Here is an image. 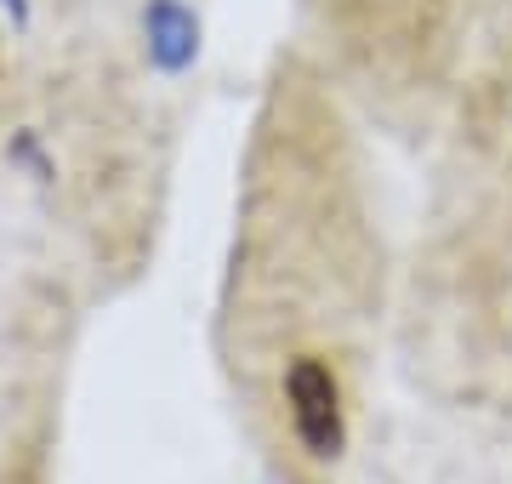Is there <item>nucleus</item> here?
<instances>
[{
	"instance_id": "nucleus-2",
	"label": "nucleus",
	"mask_w": 512,
	"mask_h": 484,
	"mask_svg": "<svg viewBox=\"0 0 512 484\" xmlns=\"http://www.w3.org/2000/svg\"><path fill=\"white\" fill-rule=\"evenodd\" d=\"M148 40H154V57H160L165 69H183L188 57H194V46H200V23L177 0H154L148 6Z\"/></svg>"
},
{
	"instance_id": "nucleus-1",
	"label": "nucleus",
	"mask_w": 512,
	"mask_h": 484,
	"mask_svg": "<svg viewBox=\"0 0 512 484\" xmlns=\"http://www.w3.org/2000/svg\"><path fill=\"white\" fill-rule=\"evenodd\" d=\"M285 405H291V428L308 456H319V462L342 456V445H348V410H342V382H336V371L325 359L296 354L285 365Z\"/></svg>"
}]
</instances>
